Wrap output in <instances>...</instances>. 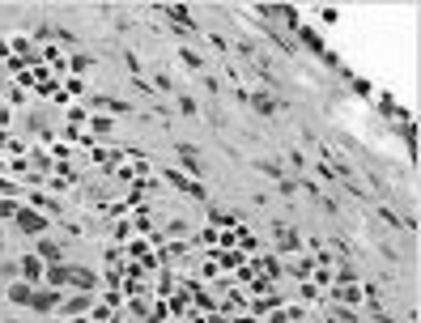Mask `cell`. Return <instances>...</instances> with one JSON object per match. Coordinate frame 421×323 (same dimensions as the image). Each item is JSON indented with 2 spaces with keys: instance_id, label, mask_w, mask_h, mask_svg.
Segmentation results:
<instances>
[{
  "instance_id": "cell-1",
  "label": "cell",
  "mask_w": 421,
  "mask_h": 323,
  "mask_svg": "<svg viewBox=\"0 0 421 323\" xmlns=\"http://www.w3.org/2000/svg\"><path fill=\"white\" fill-rule=\"evenodd\" d=\"M47 221H51V217H43V213H34V209H17V217H13V226H17L21 234H34V239L47 234Z\"/></svg>"
},
{
  "instance_id": "cell-2",
  "label": "cell",
  "mask_w": 421,
  "mask_h": 323,
  "mask_svg": "<svg viewBox=\"0 0 421 323\" xmlns=\"http://www.w3.org/2000/svg\"><path fill=\"white\" fill-rule=\"evenodd\" d=\"M55 307H60V290H38V285H34V294H30V311H34V315H51Z\"/></svg>"
},
{
  "instance_id": "cell-3",
  "label": "cell",
  "mask_w": 421,
  "mask_h": 323,
  "mask_svg": "<svg viewBox=\"0 0 421 323\" xmlns=\"http://www.w3.org/2000/svg\"><path fill=\"white\" fill-rule=\"evenodd\" d=\"M34 256H38L43 264H64V247H60L55 239H47V234L38 239V247H34Z\"/></svg>"
},
{
  "instance_id": "cell-4",
  "label": "cell",
  "mask_w": 421,
  "mask_h": 323,
  "mask_svg": "<svg viewBox=\"0 0 421 323\" xmlns=\"http://www.w3.org/2000/svg\"><path fill=\"white\" fill-rule=\"evenodd\" d=\"M43 268H47V264H43L38 256H21V264H17L21 281H30V285H34V281H43Z\"/></svg>"
},
{
  "instance_id": "cell-5",
  "label": "cell",
  "mask_w": 421,
  "mask_h": 323,
  "mask_svg": "<svg viewBox=\"0 0 421 323\" xmlns=\"http://www.w3.org/2000/svg\"><path fill=\"white\" fill-rule=\"evenodd\" d=\"M43 281H47V290H64L68 285V264H47L43 268Z\"/></svg>"
},
{
  "instance_id": "cell-6",
  "label": "cell",
  "mask_w": 421,
  "mask_h": 323,
  "mask_svg": "<svg viewBox=\"0 0 421 323\" xmlns=\"http://www.w3.org/2000/svg\"><path fill=\"white\" fill-rule=\"evenodd\" d=\"M68 285H77L81 294H94V285H98V277H94L89 268H68Z\"/></svg>"
},
{
  "instance_id": "cell-7",
  "label": "cell",
  "mask_w": 421,
  "mask_h": 323,
  "mask_svg": "<svg viewBox=\"0 0 421 323\" xmlns=\"http://www.w3.org/2000/svg\"><path fill=\"white\" fill-rule=\"evenodd\" d=\"M4 294H9V302H13V307H30V294H34V285H30V281H13Z\"/></svg>"
},
{
  "instance_id": "cell-8",
  "label": "cell",
  "mask_w": 421,
  "mask_h": 323,
  "mask_svg": "<svg viewBox=\"0 0 421 323\" xmlns=\"http://www.w3.org/2000/svg\"><path fill=\"white\" fill-rule=\"evenodd\" d=\"M60 311H64V315H85V311H89V294H77V298H60Z\"/></svg>"
},
{
  "instance_id": "cell-9",
  "label": "cell",
  "mask_w": 421,
  "mask_h": 323,
  "mask_svg": "<svg viewBox=\"0 0 421 323\" xmlns=\"http://www.w3.org/2000/svg\"><path fill=\"white\" fill-rule=\"evenodd\" d=\"M166 17H170L175 26H183V30H196V21L187 17V9H183V4H166Z\"/></svg>"
},
{
  "instance_id": "cell-10",
  "label": "cell",
  "mask_w": 421,
  "mask_h": 323,
  "mask_svg": "<svg viewBox=\"0 0 421 323\" xmlns=\"http://www.w3.org/2000/svg\"><path fill=\"white\" fill-rule=\"evenodd\" d=\"M175 149H179V162H183L187 170H196V175H200V158H196V145H175Z\"/></svg>"
},
{
  "instance_id": "cell-11",
  "label": "cell",
  "mask_w": 421,
  "mask_h": 323,
  "mask_svg": "<svg viewBox=\"0 0 421 323\" xmlns=\"http://www.w3.org/2000/svg\"><path fill=\"white\" fill-rule=\"evenodd\" d=\"M251 102H256V111H260V115H273V111H277V102H273L268 94H256Z\"/></svg>"
},
{
  "instance_id": "cell-12",
  "label": "cell",
  "mask_w": 421,
  "mask_h": 323,
  "mask_svg": "<svg viewBox=\"0 0 421 323\" xmlns=\"http://www.w3.org/2000/svg\"><path fill=\"white\" fill-rule=\"evenodd\" d=\"M332 323H358V315L349 307H332Z\"/></svg>"
},
{
  "instance_id": "cell-13",
  "label": "cell",
  "mask_w": 421,
  "mask_h": 323,
  "mask_svg": "<svg viewBox=\"0 0 421 323\" xmlns=\"http://www.w3.org/2000/svg\"><path fill=\"white\" fill-rule=\"evenodd\" d=\"M179 111H183V115H196V98L183 94V98H179Z\"/></svg>"
},
{
  "instance_id": "cell-14",
  "label": "cell",
  "mask_w": 421,
  "mask_h": 323,
  "mask_svg": "<svg viewBox=\"0 0 421 323\" xmlns=\"http://www.w3.org/2000/svg\"><path fill=\"white\" fill-rule=\"evenodd\" d=\"M281 247H285V251H298V239H294V234H285V230H281Z\"/></svg>"
},
{
  "instance_id": "cell-15",
  "label": "cell",
  "mask_w": 421,
  "mask_h": 323,
  "mask_svg": "<svg viewBox=\"0 0 421 323\" xmlns=\"http://www.w3.org/2000/svg\"><path fill=\"white\" fill-rule=\"evenodd\" d=\"M337 298H341V302H358V290H349V285H345V290H337Z\"/></svg>"
},
{
  "instance_id": "cell-16",
  "label": "cell",
  "mask_w": 421,
  "mask_h": 323,
  "mask_svg": "<svg viewBox=\"0 0 421 323\" xmlns=\"http://www.w3.org/2000/svg\"><path fill=\"white\" fill-rule=\"evenodd\" d=\"M0 217H17V204L13 200H0Z\"/></svg>"
}]
</instances>
